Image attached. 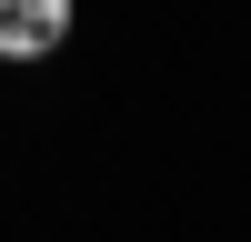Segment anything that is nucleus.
Masks as SVG:
<instances>
[{
	"instance_id": "1",
	"label": "nucleus",
	"mask_w": 251,
	"mask_h": 242,
	"mask_svg": "<svg viewBox=\"0 0 251 242\" xmlns=\"http://www.w3.org/2000/svg\"><path fill=\"white\" fill-rule=\"evenodd\" d=\"M60 30H71V0H0V51L10 60H40Z\"/></svg>"
}]
</instances>
